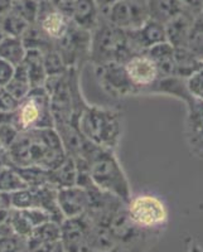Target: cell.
Masks as SVG:
<instances>
[{"label": "cell", "mask_w": 203, "mask_h": 252, "mask_svg": "<svg viewBox=\"0 0 203 252\" xmlns=\"http://www.w3.org/2000/svg\"><path fill=\"white\" fill-rule=\"evenodd\" d=\"M13 166L35 165L51 170L67 157L55 127L20 131L8 149Z\"/></svg>", "instance_id": "6da1fadb"}, {"label": "cell", "mask_w": 203, "mask_h": 252, "mask_svg": "<svg viewBox=\"0 0 203 252\" xmlns=\"http://www.w3.org/2000/svg\"><path fill=\"white\" fill-rule=\"evenodd\" d=\"M86 163L89 177L96 188L128 203L132 198V189L115 152L96 145Z\"/></svg>", "instance_id": "7a4b0ae2"}, {"label": "cell", "mask_w": 203, "mask_h": 252, "mask_svg": "<svg viewBox=\"0 0 203 252\" xmlns=\"http://www.w3.org/2000/svg\"><path fill=\"white\" fill-rule=\"evenodd\" d=\"M77 125L87 140L103 149L115 152L123 135V112L87 105Z\"/></svg>", "instance_id": "3957f363"}, {"label": "cell", "mask_w": 203, "mask_h": 252, "mask_svg": "<svg viewBox=\"0 0 203 252\" xmlns=\"http://www.w3.org/2000/svg\"><path fill=\"white\" fill-rule=\"evenodd\" d=\"M132 56L128 47L126 32L112 26L101 17L96 28L91 32L90 62L94 67L110 62L124 63Z\"/></svg>", "instance_id": "277c9868"}, {"label": "cell", "mask_w": 203, "mask_h": 252, "mask_svg": "<svg viewBox=\"0 0 203 252\" xmlns=\"http://www.w3.org/2000/svg\"><path fill=\"white\" fill-rule=\"evenodd\" d=\"M13 125L18 131L55 127L51 97L44 87L32 89L26 97L19 101L17 110L13 112Z\"/></svg>", "instance_id": "5b68a950"}, {"label": "cell", "mask_w": 203, "mask_h": 252, "mask_svg": "<svg viewBox=\"0 0 203 252\" xmlns=\"http://www.w3.org/2000/svg\"><path fill=\"white\" fill-rule=\"evenodd\" d=\"M130 220L143 231L159 228L168 220V208L162 198L152 193H140L130 198L126 203Z\"/></svg>", "instance_id": "8992f818"}, {"label": "cell", "mask_w": 203, "mask_h": 252, "mask_svg": "<svg viewBox=\"0 0 203 252\" xmlns=\"http://www.w3.org/2000/svg\"><path fill=\"white\" fill-rule=\"evenodd\" d=\"M90 46L91 32L83 31L72 23L65 37L55 44L67 68L78 69L85 61L90 60Z\"/></svg>", "instance_id": "52a82bcc"}, {"label": "cell", "mask_w": 203, "mask_h": 252, "mask_svg": "<svg viewBox=\"0 0 203 252\" xmlns=\"http://www.w3.org/2000/svg\"><path fill=\"white\" fill-rule=\"evenodd\" d=\"M101 17L125 32L139 29L149 19L145 0H117Z\"/></svg>", "instance_id": "ba28073f"}, {"label": "cell", "mask_w": 203, "mask_h": 252, "mask_svg": "<svg viewBox=\"0 0 203 252\" xmlns=\"http://www.w3.org/2000/svg\"><path fill=\"white\" fill-rule=\"evenodd\" d=\"M95 75L106 94L112 98H123L135 94V89L125 73L123 63L110 62L95 66Z\"/></svg>", "instance_id": "9c48e42d"}, {"label": "cell", "mask_w": 203, "mask_h": 252, "mask_svg": "<svg viewBox=\"0 0 203 252\" xmlns=\"http://www.w3.org/2000/svg\"><path fill=\"white\" fill-rule=\"evenodd\" d=\"M125 73L135 89V94H143L159 78L155 63L146 53H139L129 57L123 63Z\"/></svg>", "instance_id": "30bf717a"}, {"label": "cell", "mask_w": 203, "mask_h": 252, "mask_svg": "<svg viewBox=\"0 0 203 252\" xmlns=\"http://www.w3.org/2000/svg\"><path fill=\"white\" fill-rule=\"evenodd\" d=\"M35 26L43 33L44 37L56 44L62 39L71 27V20L49 3L48 0L39 4Z\"/></svg>", "instance_id": "8fae6325"}, {"label": "cell", "mask_w": 203, "mask_h": 252, "mask_svg": "<svg viewBox=\"0 0 203 252\" xmlns=\"http://www.w3.org/2000/svg\"><path fill=\"white\" fill-rule=\"evenodd\" d=\"M89 202L90 197L87 189L77 184L57 189V203L65 220L86 215Z\"/></svg>", "instance_id": "7c38bea8"}, {"label": "cell", "mask_w": 203, "mask_h": 252, "mask_svg": "<svg viewBox=\"0 0 203 252\" xmlns=\"http://www.w3.org/2000/svg\"><path fill=\"white\" fill-rule=\"evenodd\" d=\"M187 105V125L191 148L203 157V101L191 97Z\"/></svg>", "instance_id": "4fadbf2b"}, {"label": "cell", "mask_w": 203, "mask_h": 252, "mask_svg": "<svg viewBox=\"0 0 203 252\" xmlns=\"http://www.w3.org/2000/svg\"><path fill=\"white\" fill-rule=\"evenodd\" d=\"M196 18H197V14H193L189 10H184L182 14L167 23L164 26L166 27L167 42L174 48L188 47L189 34H191Z\"/></svg>", "instance_id": "5bb4252c"}, {"label": "cell", "mask_w": 203, "mask_h": 252, "mask_svg": "<svg viewBox=\"0 0 203 252\" xmlns=\"http://www.w3.org/2000/svg\"><path fill=\"white\" fill-rule=\"evenodd\" d=\"M100 19V10L94 0H76L69 14V20L72 24L87 32L94 31Z\"/></svg>", "instance_id": "9a60e30c"}, {"label": "cell", "mask_w": 203, "mask_h": 252, "mask_svg": "<svg viewBox=\"0 0 203 252\" xmlns=\"http://www.w3.org/2000/svg\"><path fill=\"white\" fill-rule=\"evenodd\" d=\"M146 9L149 19L163 26L187 10L180 0H146Z\"/></svg>", "instance_id": "2e32d148"}, {"label": "cell", "mask_w": 203, "mask_h": 252, "mask_svg": "<svg viewBox=\"0 0 203 252\" xmlns=\"http://www.w3.org/2000/svg\"><path fill=\"white\" fill-rule=\"evenodd\" d=\"M157 66L160 77H169L175 76V63H174V47L168 42H163L157 46L152 47L145 52Z\"/></svg>", "instance_id": "e0dca14e"}, {"label": "cell", "mask_w": 203, "mask_h": 252, "mask_svg": "<svg viewBox=\"0 0 203 252\" xmlns=\"http://www.w3.org/2000/svg\"><path fill=\"white\" fill-rule=\"evenodd\" d=\"M77 182V166L72 157L67 155L65 160L53 169L48 170V183L56 189L76 186Z\"/></svg>", "instance_id": "ac0fdd59"}, {"label": "cell", "mask_w": 203, "mask_h": 252, "mask_svg": "<svg viewBox=\"0 0 203 252\" xmlns=\"http://www.w3.org/2000/svg\"><path fill=\"white\" fill-rule=\"evenodd\" d=\"M23 64L28 72L32 89L43 87L47 80V73L44 69L42 52L39 49H27Z\"/></svg>", "instance_id": "d6986e66"}, {"label": "cell", "mask_w": 203, "mask_h": 252, "mask_svg": "<svg viewBox=\"0 0 203 252\" xmlns=\"http://www.w3.org/2000/svg\"><path fill=\"white\" fill-rule=\"evenodd\" d=\"M27 48L22 38L5 35L0 42V58L10 63L13 67H18L26 58Z\"/></svg>", "instance_id": "ffe728a7"}, {"label": "cell", "mask_w": 203, "mask_h": 252, "mask_svg": "<svg viewBox=\"0 0 203 252\" xmlns=\"http://www.w3.org/2000/svg\"><path fill=\"white\" fill-rule=\"evenodd\" d=\"M61 240V224L48 220L33 228L29 237L26 238V247L40 244H56Z\"/></svg>", "instance_id": "44dd1931"}, {"label": "cell", "mask_w": 203, "mask_h": 252, "mask_svg": "<svg viewBox=\"0 0 203 252\" xmlns=\"http://www.w3.org/2000/svg\"><path fill=\"white\" fill-rule=\"evenodd\" d=\"M201 61L197 56L193 53L189 48H174V63H175V76L180 78H184L193 73L198 68Z\"/></svg>", "instance_id": "7402d4cb"}, {"label": "cell", "mask_w": 203, "mask_h": 252, "mask_svg": "<svg viewBox=\"0 0 203 252\" xmlns=\"http://www.w3.org/2000/svg\"><path fill=\"white\" fill-rule=\"evenodd\" d=\"M4 89L18 101L23 100L29 94V91L32 90L31 81H29L28 72H27L23 63L20 66L15 67L14 75L10 78V81L6 83V86Z\"/></svg>", "instance_id": "603a6c76"}, {"label": "cell", "mask_w": 203, "mask_h": 252, "mask_svg": "<svg viewBox=\"0 0 203 252\" xmlns=\"http://www.w3.org/2000/svg\"><path fill=\"white\" fill-rule=\"evenodd\" d=\"M42 57H43L44 69H46L47 77H56V76L63 75L67 71V67L61 57L60 52L55 47V44L44 51H42Z\"/></svg>", "instance_id": "cb8c5ba5"}, {"label": "cell", "mask_w": 203, "mask_h": 252, "mask_svg": "<svg viewBox=\"0 0 203 252\" xmlns=\"http://www.w3.org/2000/svg\"><path fill=\"white\" fill-rule=\"evenodd\" d=\"M23 188H27V184L13 166L0 168V192L10 194Z\"/></svg>", "instance_id": "d4e9b609"}, {"label": "cell", "mask_w": 203, "mask_h": 252, "mask_svg": "<svg viewBox=\"0 0 203 252\" xmlns=\"http://www.w3.org/2000/svg\"><path fill=\"white\" fill-rule=\"evenodd\" d=\"M0 26L3 28L5 35L22 38L24 33L27 32V29H28L32 24H29L27 20H24L23 18L20 17V15H18L17 13L10 10L8 14H5L1 19H0Z\"/></svg>", "instance_id": "484cf974"}, {"label": "cell", "mask_w": 203, "mask_h": 252, "mask_svg": "<svg viewBox=\"0 0 203 252\" xmlns=\"http://www.w3.org/2000/svg\"><path fill=\"white\" fill-rule=\"evenodd\" d=\"M39 4L35 0H12L10 10L20 15L29 24H35L39 12Z\"/></svg>", "instance_id": "4316f807"}, {"label": "cell", "mask_w": 203, "mask_h": 252, "mask_svg": "<svg viewBox=\"0 0 203 252\" xmlns=\"http://www.w3.org/2000/svg\"><path fill=\"white\" fill-rule=\"evenodd\" d=\"M201 61H203V15L198 14L192 27L188 47Z\"/></svg>", "instance_id": "83f0119b"}, {"label": "cell", "mask_w": 203, "mask_h": 252, "mask_svg": "<svg viewBox=\"0 0 203 252\" xmlns=\"http://www.w3.org/2000/svg\"><path fill=\"white\" fill-rule=\"evenodd\" d=\"M186 86L192 97L203 101V62L189 77L186 78Z\"/></svg>", "instance_id": "f1b7e54d"}, {"label": "cell", "mask_w": 203, "mask_h": 252, "mask_svg": "<svg viewBox=\"0 0 203 252\" xmlns=\"http://www.w3.org/2000/svg\"><path fill=\"white\" fill-rule=\"evenodd\" d=\"M18 105L19 101L15 100L4 87H0V114H13Z\"/></svg>", "instance_id": "f546056e"}, {"label": "cell", "mask_w": 203, "mask_h": 252, "mask_svg": "<svg viewBox=\"0 0 203 252\" xmlns=\"http://www.w3.org/2000/svg\"><path fill=\"white\" fill-rule=\"evenodd\" d=\"M26 238H20L15 235L0 236V252H19L20 241Z\"/></svg>", "instance_id": "4dcf8cb0"}, {"label": "cell", "mask_w": 203, "mask_h": 252, "mask_svg": "<svg viewBox=\"0 0 203 252\" xmlns=\"http://www.w3.org/2000/svg\"><path fill=\"white\" fill-rule=\"evenodd\" d=\"M14 69L15 67H13L10 63L0 58V87L6 86V83L14 75Z\"/></svg>", "instance_id": "1f68e13d"}, {"label": "cell", "mask_w": 203, "mask_h": 252, "mask_svg": "<svg viewBox=\"0 0 203 252\" xmlns=\"http://www.w3.org/2000/svg\"><path fill=\"white\" fill-rule=\"evenodd\" d=\"M180 3L183 4L184 8L193 14H201L203 6V0H180Z\"/></svg>", "instance_id": "d6a6232c"}, {"label": "cell", "mask_w": 203, "mask_h": 252, "mask_svg": "<svg viewBox=\"0 0 203 252\" xmlns=\"http://www.w3.org/2000/svg\"><path fill=\"white\" fill-rule=\"evenodd\" d=\"M94 1L96 4V6H98L99 10H100V14L102 15L112 4L116 3L117 0H94Z\"/></svg>", "instance_id": "836d02e7"}, {"label": "cell", "mask_w": 203, "mask_h": 252, "mask_svg": "<svg viewBox=\"0 0 203 252\" xmlns=\"http://www.w3.org/2000/svg\"><path fill=\"white\" fill-rule=\"evenodd\" d=\"M10 208V194L0 192V211H9Z\"/></svg>", "instance_id": "e575fe53"}, {"label": "cell", "mask_w": 203, "mask_h": 252, "mask_svg": "<svg viewBox=\"0 0 203 252\" xmlns=\"http://www.w3.org/2000/svg\"><path fill=\"white\" fill-rule=\"evenodd\" d=\"M12 0H0V19L10 12Z\"/></svg>", "instance_id": "d590c367"}, {"label": "cell", "mask_w": 203, "mask_h": 252, "mask_svg": "<svg viewBox=\"0 0 203 252\" xmlns=\"http://www.w3.org/2000/svg\"><path fill=\"white\" fill-rule=\"evenodd\" d=\"M51 252H66V250H65V247H63L62 242H61V241H58L57 244L53 246V249H52Z\"/></svg>", "instance_id": "8d00e7d4"}, {"label": "cell", "mask_w": 203, "mask_h": 252, "mask_svg": "<svg viewBox=\"0 0 203 252\" xmlns=\"http://www.w3.org/2000/svg\"><path fill=\"white\" fill-rule=\"evenodd\" d=\"M189 252H203V250L201 249V246H198L197 244L192 242L191 247H189Z\"/></svg>", "instance_id": "74e56055"}, {"label": "cell", "mask_w": 203, "mask_h": 252, "mask_svg": "<svg viewBox=\"0 0 203 252\" xmlns=\"http://www.w3.org/2000/svg\"><path fill=\"white\" fill-rule=\"evenodd\" d=\"M4 37H5V33H4L3 28H1V26H0V42H1V39H3Z\"/></svg>", "instance_id": "f35d334b"}, {"label": "cell", "mask_w": 203, "mask_h": 252, "mask_svg": "<svg viewBox=\"0 0 203 252\" xmlns=\"http://www.w3.org/2000/svg\"><path fill=\"white\" fill-rule=\"evenodd\" d=\"M35 1H38V3H42V1H46V0H35Z\"/></svg>", "instance_id": "ab89813d"}, {"label": "cell", "mask_w": 203, "mask_h": 252, "mask_svg": "<svg viewBox=\"0 0 203 252\" xmlns=\"http://www.w3.org/2000/svg\"><path fill=\"white\" fill-rule=\"evenodd\" d=\"M19 252H28V251H27V250L26 249H23V250H20V251Z\"/></svg>", "instance_id": "60d3db41"}, {"label": "cell", "mask_w": 203, "mask_h": 252, "mask_svg": "<svg viewBox=\"0 0 203 252\" xmlns=\"http://www.w3.org/2000/svg\"><path fill=\"white\" fill-rule=\"evenodd\" d=\"M201 15H203V6H202V10H201Z\"/></svg>", "instance_id": "b9f144b4"}, {"label": "cell", "mask_w": 203, "mask_h": 252, "mask_svg": "<svg viewBox=\"0 0 203 252\" xmlns=\"http://www.w3.org/2000/svg\"><path fill=\"white\" fill-rule=\"evenodd\" d=\"M145 1H146V0H145Z\"/></svg>", "instance_id": "7bdbcfd3"}]
</instances>
